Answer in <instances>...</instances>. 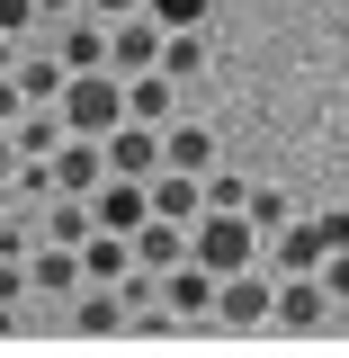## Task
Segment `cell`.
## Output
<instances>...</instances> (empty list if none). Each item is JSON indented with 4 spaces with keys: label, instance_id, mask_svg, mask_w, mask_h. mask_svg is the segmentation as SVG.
Segmentation results:
<instances>
[{
    "label": "cell",
    "instance_id": "cell-10",
    "mask_svg": "<svg viewBox=\"0 0 349 358\" xmlns=\"http://www.w3.org/2000/svg\"><path fill=\"white\" fill-rule=\"evenodd\" d=\"M108 171H126V179H152V171H162V126H143V117L108 126Z\"/></svg>",
    "mask_w": 349,
    "mask_h": 358
},
{
    "label": "cell",
    "instance_id": "cell-13",
    "mask_svg": "<svg viewBox=\"0 0 349 358\" xmlns=\"http://www.w3.org/2000/svg\"><path fill=\"white\" fill-rule=\"evenodd\" d=\"M152 215L197 224V215H206V179H197V171H171V162H162V171H152Z\"/></svg>",
    "mask_w": 349,
    "mask_h": 358
},
{
    "label": "cell",
    "instance_id": "cell-11",
    "mask_svg": "<svg viewBox=\"0 0 349 358\" xmlns=\"http://www.w3.org/2000/svg\"><path fill=\"white\" fill-rule=\"evenodd\" d=\"M260 260H269V268H322V260H332V242H322V224H313V215H296V224L269 233Z\"/></svg>",
    "mask_w": 349,
    "mask_h": 358
},
{
    "label": "cell",
    "instance_id": "cell-29",
    "mask_svg": "<svg viewBox=\"0 0 349 358\" xmlns=\"http://www.w3.org/2000/svg\"><path fill=\"white\" fill-rule=\"evenodd\" d=\"M90 18H126V9H143V0H81Z\"/></svg>",
    "mask_w": 349,
    "mask_h": 358
},
{
    "label": "cell",
    "instance_id": "cell-4",
    "mask_svg": "<svg viewBox=\"0 0 349 358\" xmlns=\"http://www.w3.org/2000/svg\"><path fill=\"white\" fill-rule=\"evenodd\" d=\"M332 287H322V268H278V331H322L332 322Z\"/></svg>",
    "mask_w": 349,
    "mask_h": 358
},
{
    "label": "cell",
    "instance_id": "cell-9",
    "mask_svg": "<svg viewBox=\"0 0 349 358\" xmlns=\"http://www.w3.org/2000/svg\"><path fill=\"white\" fill-rule=\"evenodd\" d=\"M99 179H108V134H63V143H54V188L90 197Z\"/></svg>",
    "mask_w": 349,
    "mask_h": 358
},
{
    "label": "cell",
    "instance_id": "cell-27",
    "mask_svg": "<svg viewBox=\"0 0 349 358\" xmlns=\"http://www.w3.org/2000/svg\"><path fill=\"white\" fill-rule=\"evenodd\" d=\"M322 287H332V305H349V242L332 251V260H322Z\"/></svg>",
    "mask_w": 349,
    "mask_h": 358
},
{
    "label": "cell",
    "instance_id": "cell-3",
    "mask_svg": "<svg viewBox=\"0 0 349 358\" xmlns=\"http://www.w3.org/2000/svg\"><path fill=\"white\" fill-rule=\"evenodd\" d=\"M215 322H233V331H260V322H278V268H269V260L224 268V278H215Z\"/></svg>",
    "mask_w": 349,
    "mask_h": 358
},
{
    "label": "cell",
    "instance_id": "cell-6",
    "mask_svg": "<svg viewBox=\"0 0 349 358\" xmlns=\"http://www.w3.org/2000/svg\"><path fill=\"white\" fill-rule=\"evenodd\" d=\"M90 215L108 224V233H134V224L152 215V179H126V171H108L99 188H90Z\"/></svg>",
    "mask_w": 349,
    "mask_h": 358
},
{
    "label": "cell",
    "instance_id": "cell-19",
    "mask_svg": "<svg viewBox=\"0 0 349 358\" xmlns=\"http://www.w3.org/2000/svg\"><path fill=\"white\" fill-rule=\"evenodd\" d=\"M63 99H54V108H27V117H18V126H9V143H18V152H45V162H54V143H63Z\"/></svg>",
    "mask_w": 349,
    "mask_h": 358
},
{
    "label": "cell",
    "instance_id": "cell-12",
    "mask_svg": "<svg viewBox=\"0 0 349 358\" xmlns=\"http://www.w3.org/2000/svg\"><path fill=\"white\" fill-rule=\"evenodd\" d=\"M27 278H36V296H81V251H72V242H36V251H27Z\"/></svg>",
    "mask_w": 349,
    "mask_h": 358
},
{
    "label": "cell",
    "instance_id": "cell-14",
    "mask_svg": "<svg viewBox=\"0 0 349 358\" xmlns=\"http://www.w3.org/2000/svg\"><path fill=\"white\" fill-rule=\"evenodd\" d=\"M134 260H143V268L188 260V224H179V215H143V224H134Z\"/></svg>",
    "mask_w": 349,
    "mask_h": 358
},
{
    "label": "cell",
    "instance_id": "cell-21",
    "mask_svg": "<svg viewBox=\"0 0 349 358\" xmlns=\"http://www.w3.org/2000/svg\"><path fill=\"white\" fill-rule=\"evenodd\" d=\"M242 215L260 224V242H269V233H278V224H296V206H287V197H278V188H251V197H242Z\"/></svg>",
    "mask_w": 349,
    "mask_h": 358
},
{
    "label": "cell",
    "instance_id": "cell-2",
    "mask_svg": "<svg viewBox=\"0 0 349 358\" xmlns=\"http://www.w3.org/2000/svg\"><path fill=\"white\" fill-rule=\"evenodd\" d=\"M188 251L215 268V278H224V268H251V260H260V224L233 215V206H206V215L188 224Z\"/></svg>",
    "mask_w": 349,
    "mask_h": 358
},
{
    "label": "cell",
    "instance_id": "cell-24",
    "mask_svg": "<svg viewBox=\"0 0 349 358\" xmlns=\"http://www.w3.org/2000/svg\"><path fill=\"white\" fill-rule=\"evenodd\" d=\"M36 27H45V9H36V0H0V36H18V45H27Z\"/></svg>",
    "mask_w": 349,
    "mask_h": 358
},
{
    "label": "cell",
    "instance_id": "cell-32",
    "mask_svg": "<svg viewBox=\"0 0 349 358\" xmlns=\"http://www.w3.org/2000/svg\"><path fill=\"white\" fill-rule=\"evenodd\" d=\"M9 63H18V36H0V72H9Z\"/></svg>",
    "mask_w": 349,
    "mask_h": 358
},
{
    "label": "cell",
    "instance_id": "cell-26",
    "mask_svg": "<svg viewBox=\"0 0 349 358\" xmlns=\"http://www.w3.org/2000/svg\"><path fill=\"white\" fill-rule=\"evenodd\" d=\"M242 197H251V188H242L233 171H206V206H233V215H242Z\"/></svg>",
    "mask_w": 349,
    "mask_h": 358
},
{
    "label": "cell",
    "instance_id": "cell-22",
    "mask_svg": "<svg viewBox=\"0 0 349 358\" xmlns=\"http://www.w3.org/2000/svg\"><path fill=\"white\" fill-rule=\"evenodd\" d=\"M143 9H152L162 27H206V18H215V0H143Z\"/></svg>",
    "mask_w": 349,
    "mask_h": 358
},
{
    "label": "cell",
    "instance_id": "cell-15",
    "mask_svg": "<svg viewBox=\"0 0 349 358\" xmlns=\"http://www.w3.org/2000/svg\"><path fill=\"white\" fill-rule=\"evenodd\" d=\"M54 45H63V63H72V72H99V63H108V18H90V9H72Z\"/></svg>",
    "mask_w": 349,
    "mask_h": 358
},
{
    "label": "cell",
    "instance_id": "cell-17",
    "mask_svg": "<svg viewBox=\"0 0 349 358\" xmlns=\"http://www.w3.org/2000/svg\"><path fill=\"white\" fill-rule=\"evenodd\" d=\"M90 233H99L90 197H72V188H63V197H45V242H72V251H81Z\"/></svg>",
    "mask_w": 349,
    "mask_h": 358
},
{
    "label": "cell",
    "instance_id": "cell-20",
    "mask_svg": "<svg viewBox=\"0 0 349 358\" xmlns=\"http://www.w3.org/2000/svg\"><path fill=\"white\" fill-rule=\"evenodd\" d=\"M162 72H171V81H197V72H206V27H171V36H162Z\"/></svg>",
    "mask_w": 349,
    "mask_h": 358
},
{
    "label": "cell",
    "instance_id": "cell-18",
    "mask_svg": "<svg viewBox=\"0 0 349 358\" xmlns=\"http://www.w3.org/2000/svg\"><path fill=\"white\" fill-rule=\"evenodd\" d=\"M126 117H143V126H171V72H162V63L126 81Z\"/></svg>",
    "mask_w": 349,
    "mask_h": 358
},
{
    "label": "cell",
    "instance_id": "cell-28",
    "mask_svg": "<svg viewBox=\"0 0 349 358\" xmlns=\"http://www.w3.org/2000/svg\"><path fill=\"white\" fill-rule=\"evenodd\" d=\"M27 117V90H18V72H0V126H18Z\"/></svg>",
    "mask_w": 349,
    "mask_h": 358
},
{
    "label": "cell",
    "instance_id": "cell-25",
    "mask_svg": "<svg viewBox=\"0 0 349 358\" xmlns=\"http://www.w3.org/2000/svg\"><path fill=\"white\" fill-rule=\"evenodd\" d=\"M36 242H45V233H36V224H27V215H0V251H9V260H27Z\"/></svg>",
    "mask_w": 349,
    "mask_h": 358
},
{
    "label": "cell",
    "instance_id": "cell-1",
    "mask_svg": "<svg viewBox=\"0 0 349 358\" xmlns=\"http://www.w3.org/2000/svg\"><path fill=\"white\" fill-rule=\"evenodd\" d=\"M63 126L72 134H108V126H126V72H72L63 81Z\"/></svg>",
    "mask_w": 349,
    "mask_h": 358
},
{
    "label": "cell",
    "instance_id": "cell-8",
    "mask_svg": "<svg viewBox=\"0 0 349 358\" xmlns=\"http://www.w3.org/2000/svg\"><path fill=\"white\" fill-rule=\"evenodd\" d=\"M9 72H18V90H27V108H54V99H63V81H72V63H63V45H18V63H9Z\"/></svg>",
    "mask_w": 349,
    "mask_h": 358
},
{
    "label": "cell",
    "instance_id": "cell-30",
    "mask_svg": "<svg viewBox=\"0 0 349 358\" xmlns=\"http://www.w3.org/2000/svg\"><path fill=\"white\" fill-rule=\"evenodd\" d=\"M36 9H45V27H63V18H72L81 0H36Z\"/></svg>",
    "mask_w": 349,
    "mask_h": 358
},
{
    "label": "cell",
    "instance_id": "cell-31",
    "mask_svg": "<svg viewBox=\"0 0 349 358\" xmlns=\"http://www.w3.org/2000/svg\"><path fill=\"white\" fill-rule=\"evenodd\" d=\"M9 171H18V143H9V126H0V188H9Z\"/></svg>",
    "mask_w": 349,
    "mask_h": 358
},
{
    "label": "cell",
    "instance_id": "cell-5",
    "mask_svg": "<svg viewBox=\"0 0 349 358\" xmlns=\"http://www.w3.org/2000/svg\"><path fill=\"white\" fill-rule=\"evenodd\" d=\"M126 322H134L126 287H117V278H81V296H72V331H81V341H126Z\"/></svg>",
    "mask_w": 349,
    "mask_h": 358
},
{
    "label": "cell",
    "instance_id": "cell-7",
    "mask_svg": "<svg viewBox=\"0 0 349 358\" xmlns=\"http://www.w3.org/2000/svg\"><path fill=\"white\" fill-rule=\"evenodd\" d=\"M162 305H171L179 322H206V313H215V268L197 260V251L171 260V268H162Z\"/></svg>",
    "mask_w": 349,
    "mask_h": 358
},
{
    "label": "cell",
    "instance_id": "cell-16",
    "mask_svg": "<svg viewBox=\"0 0 349 358\" xmlns=\"http://www.w3.org/2000/svg\"><path fill=\"white\" fill-rule=\"evenodd\" d=\"M162 162L206 179V171H215V126H179V117H171V126H162Z\"/></svg>",
    "mask_w": 349,
    "mask_h": 358
},
{
    "label": "cell",
    "instance_id": "cell-23",
    "mask_svg": "<svg viewBox=\"0 0 349 358\" xmlns=\"http://www.w3.org/2000/svg\"><path fill=\"white\" fill-rule=\"evenodd\" d=\"M27 296H36V278H27V260H9V251H0V313H18Z\"/></svg>",
    "mask_w": 349,
    "mask_h": 358
}]
</instances>
